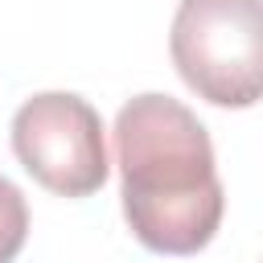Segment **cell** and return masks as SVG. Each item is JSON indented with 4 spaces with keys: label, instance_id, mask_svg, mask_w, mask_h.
<instances>
[{
    "label": "cell",
    "instance_id": "4",
    "mask_svg": "<svg viewBox=\"0 0 263 263\" xmlns=\"http://www.w3.org/2000/svg\"><path fill=\"white\" fill-rule=\"evenodd\" d=\"M29 238V205H25V193L0 177V263H12L21 255Z\"/></svg>",
    "mask_w": 263,
    "mask_h": 263
},
{
    "label": "cell",
    "instance_id": "1",
    "mask_svg": "<svg viewBox=\"0 0 263 263\" xmlns=\"http://www.w3.org/2000/svg\"><path fill=\"white\" fill-rule=\"evenodd\" d=\"M123 218L156 255H197L218 234L226 193L205 123L173 95H136L115 115Z\"/></svg>",
    "mask_w": 263,
    "mask_h": 263
},
{
    "label": "cell",
    "instance_id": "2",
    "mask_svg": "<svg viewBox=\"0 0 263 263\" xmlns=\"http://www.w3.org/2000/svg\"><path fill=\"white\" fill-rule=\"evenodd\" d=\"M168 53L189 90L214 107H255L263 90L259 0H181Z\"/></svg>",
    "mask_w": 263,
    "mask_h": 263
},
{
    "label": "cell",
    "instance_id": "3",
    "mask_svg": "<svg viewBox=\"0 0 263 263\" xmlns=\"http://www.w3.org/2000/svg\"><path fill=\"white\" fill-rule=\"evenodd\" d=\"M21 168L58 197H90L107 181V140L99 111L70 90H41L12 115Z\"/></svg>",
    "mask_w": 263,
    "mask_h": 263
}]
</instances>
